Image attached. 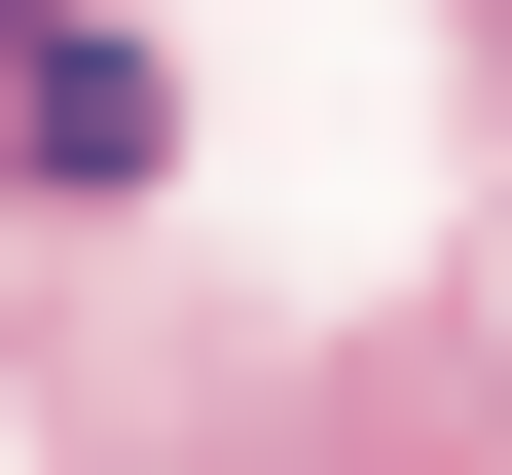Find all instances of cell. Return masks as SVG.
<instances>
[{
  "mask_svg": "<svg viewBox=\"0 0 512 475\" xmlns=\"http://www.w3.org/2000/svg\"><path fill=\"white\" fill-rule=\"evenodd\" d=\"M147 147H183V110H147V37H110V0H0V183H74V220H110Z\"/></svg>",
  "mask_w": 512,
  "mask_h": 475,
  "instance_id": "obj_1",
  "label": "cell"
}]
</instances>
